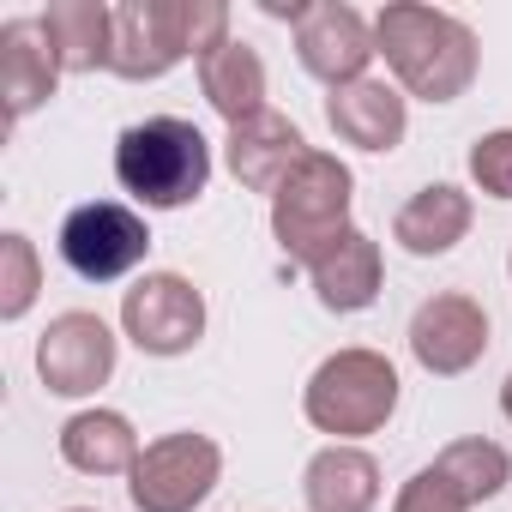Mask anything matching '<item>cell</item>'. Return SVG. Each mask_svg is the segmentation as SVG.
Returning a JSON list of instances; mask_svg holds the SVG:
<instances>
[{
  "label": "cell",
  "mask_w": 512,
  "mask_h": 512,
  "mask_svg": "<svg viewBox=\"0 0 512 512\" xmlns=\"http://www.w3.org/2000/svg\"><path fill=\"white\" fill-rule=\"evenodd\" d=\"M43 37L55 43L67 73H97L115 55V7H103V0H49Z\"/></svg>",
  "instance_id": "obj_20"
},
{
  "label": "cell",
  "mask_w": 512,
  "mask_h": 512,
  "mask_svg": "<svg viewBox=\"0 0 512 512\" xmlns=\"http://www.w3.org/2000/svg\"><path fill=\"white\" fill-rule=\"evenodd\" d=\"M500 410H506V422H512V374H506V386H500Z\"/></svg>",
  "instance_id": "obj_26"
},
{
  "label": "cell",
  "mask_w": 512,
  "mask_h": 512,
  "mask_svg": "<svg viewBox=\"0 0 512 512\" xmlns=\"http://www.w3.org/2000/svg\"><path fill=\"white\" fill-rule=\"evenodd\" d=\"M410 356L434 374V380H452V374H470L482 356H488V314L476 296L464 290H440L428 296L416 314H410Z\"/></svg>",
  "instance_id": "obj_10"
},
{
  "label": "cell",
  "mask_w": 512,
  "mask_h": 512,
  "mask_svg": "<svg viewBox=\"0 0 512 512\" xmlns=\"http://www.w3.org/2000/svg\"><path fill=\"white\" fill-rule=\"evenodd\" d=\"M217 476H223L217 440L181 428V434H163L139 452V464L127 476V500L139 512H193L217 488Z\"/></svg>",
  "instance_id": "obj_6"
},
{
  "label": "cell",
  "mask_w": 512,
  "mask_h": 512,
  "mask_svg": "<svg viewBox=\"0 0 512 512\" xmlns=\"http://www.w3.org/2000/svg\"><path fill=\"white\" fill-rule=\"evenodd\" d=\"M115 181L145 211H181L211 187V139L181 115L133 121L115 139Z\"/></svg>",
  "instance_id": "obj_2"
},
{
  "label": "cell",
  "mask_w": 512,
  "mask_h": 512,
  "mask_svg": "<svg viewBox=\"0 0 512 512\" xmlns=\"http://www.w3.org/2000/svg\"><path fill=\"white\" fill-rule=\"evenodd\" d=\"M398 392H404L398 368H392L380 350L350 344V350H332V356L308 374V386H302V416H308L320 434H332L338 446H350V440L380 434V428L392 422Z\"/></svg>",
  "instance_id": "obj_3"
},
{
  "label": "cell",
  "mask_w": 512,
  "mask_h": 512,
  "mask_svg": "<svg viewBox=\"0 0 512 512\" xmlns=\"http://www.w3.org/2000/svg\"><path fill=\"white\" fill-rule=\"evenodd\" d=\"M308 278H314L320 308H332V314H362V308H374V302H380V278H386L380 241L362 235V229H350L320 266H308Z\"/></svg>",
  "instance_id": "obj_17"
},
{
  "label": "cell",
  "mask_w": 512,
  "mask_h": 512,
  "mask_svg": "<svg viewBox=\"0 0 512 512\" xmlns=\"http://www.w3.org/2000/svg\"><path fill=\"white\" fill-rule=\"evenodd\" d=\"M61 55L43 37V19H7L0 25V97H7V121H25L43 109L61 85Z\"/></svg>",
  "instance_id": "obj_14"
},
{
  "label": "cell",
  "mask_w": 512,
  "mask_h": 512,
  "mask_svg": "<svg viewBox=\"0 0 512 512\" xmlns=\"http://www.w3.org/2000/svg\"><path fill=\"white\" fill-rule=\"evenodd\" d=\"M151 253V223L121 199H85L61 217V260L85 284H115Z\"/></svg>",
  "instance_id": "obj_5"
},
{
  "label": "cell",
  "mask_w": 512,
  "mask_h": 512,
  "mask_svg": "<svg viewBox=\"0 0 512 512\" xmlns=\"http://www.w3.org/2000/svg\"><path fill=\"white\" fill-rule=\"evenodd\" d=\"M392 512H470V506H464V500H458V494L434 476V464H428V470H416V476L398 488Z\"/></svg>",
  "instance_id": "obj_25"
},
{
  "label": "cell",
  "mask_w": 512,
  "mask_h": 512,
  "mask_svg": "<svg viewBox=\"0 0 512 512\" xmlns=\"http://www.w3.org/2000/svg\"><path fill=\"white\" fill-rule=\"evenodd\" d=\"M175 7H181V43H187L193 61H205L211 49L229 43V7L223 0H175Z\"/></svg>",
  "instance_id": "obj_24"
},
{
  "label": "cell",
  "mask_w": 512,
  "mask_h": 512,
  "mask_svg": "<svg viewBox=\"0 0 512 512\" xmlns=\"http://www.w3.org/2000/svg\"><path fill=\"white\" fill-rule=\"evenodd\" d=\"M470 217H476V205H470L464 187L428 181V187H416V193L398 205L392 241H398L404 253H416V260H440V253H452V247L470 235Z\"/></svg>",
  "instance_id": "obj_15"
},
{
  "label": "cell",
  "mask_w": 512,
  "mask_h": 512,
  "mask_svg": "<svg viewBox=\"0 0 512 512\" xmlns=\"http://www.w3.org/2000/svg\"><path fill=\"white\" fill-rule=\"evenodd\" d=\"M43 290V260H37V241L7 229L0 235V320H25L31 302Z\"/></svg>",
  "instance_id": "obj_22"
},
{
  "label": "cell",
  "mask_w": 512,
  "mask_h": 512,
  "mask_svg": "<svg viewBox=\"0 0 512 512\" xmlns=\"http://www.w3.org/2000/svg\"><path fill=\"white\" fill-rule=\"evenodd\" d=\"M121 332L145 356H187L205 338V296L181 272H145L121 296Z\"/></svg>",
  "instance_id": "obj_8"
},
{
  "label": "cell",
  "mask_w": 512,
  "mask_h": 512,
  "mask_svg": "<svg viewBox=\"0 0 512 512\" xmlns=\"http://www.w3.org/2000/svg\"><path fill=\"white\" fill-rule=\"evenodd\" d=\"M181 61H187V43H181V7L175 0H121L109 73L127 79V85H151Z\"/></svg>",
  "instance_id": "obj_11"
},
{
  "label": "cell",
  "mask_w": 512,
  "mask_h": 512,
  "mask_svg": "<svg viewBox=\"0 0 512 512\" xmlns=\"http://www.w3.org/2000/svg\"><path fill=\"white\" fill-rule=\"evenodd\" d=\"M199 67V91L205 103L229 121V127H247L253 115H266V61L260 49H247L241 37H229L223 49H211Z\"/></svg>",
  "instance_id": "obj_18"
},
{
  "label": "cell",
  "mask_w": 512,
  "mask_h": 512,
  "mask_svg": "<svg viewBox=\"0 0 512 512\" xmlns=\"http://www.w3.org/2000/svg\"><path fill=\"white\" fill-rule=\"evenodd\" d=\"M121 362V338L109 332L103 314L91 308H67L43 326L37 338V380L55 392V398H91L97 386H109Z\"/></svg>",
  "instance_id": "obj_7"
},
{
  "label": "cell",
  "mask_w": 512,
  "mask_h": 512,
  "mask_svg": "<svg viewBox=\"0 0 512 512\" xmlns=\"http://www.w3.org/2000/svg\"><path fill=\"white\" fill-rule=\"evenodd\" d=\"M139 452L145 446H139V434L121 410H79L61 428V458L79 476H133Z\"/></svg>",
  "instance_id": "obj_19"
},
{
  "label": "cell",
  "mask_w": 512,
  "mask_h": 512,
  "mask_svg": "<svg viewBox=\"0 0 512 512\" xmlns=\"http://www.w3.org/2000/svg\"><path fill=\"white\" fill-rule=\"evenodd\" d=\"M506 272H512V253H506Z\"/></svg>",
  "instance_id": "obj_28"
},
{
  "label": "cell",
  "mask_w": 512,
  "mask_h": 512,
  "mask_svg": "<svg viewBox=\"0 0 512 512\" xmlns=\"http://www.w3.org/2000/svg\"><path fill=\"white\" fill-rule=\"evenodd\" d=\"M374 49L398 91L422 103H458L482 67L476 31L440 7H422V0H392L374 13Z\"/></svg>",
  "instance_id": "obj_1"
},
{
  "label": "cell",
  "mask_w": 512,
  "mask_h": 512,
  "mask_svg": "<svg viewBox=\"0 0 512 512\" xmlns=\"http://www.w3.org/2000/svg\"><path fill=\"white\" fill-rule=\"evenodd\" d=\"M67 512H91V506H67Z\"/></svg>",
  "instance_id": "obj_27"
},
{
  "label": "cell",
  "mask_w": 512,
  "mask_h": 512,
  "mask_svg": "<svg viewBox=\"0 0 512 512\" xmlns=\"http://www.w3.org/2000/svg\"><path fill=\"white\" fill-rule=\"evenodd\" d=\"M308 139L290 115L266 109V115H253L247 127H229L223 139V157H229V175L247 187V193H278L302 163H308Z\"/></svg>",
  "instance_id": "obj_12"
},
{
  "label": "cell",
  "mask_w": 512,
  "mask_h": 512,
  "mask_svg": "<svg viewBox=\"0 0 512 512\" xmlns=\"http://www.w3.org/2000/svg\"><path fill=\"white\" fill-rule=\"evenodd\" d=\"M326 127L356 151H398L410 133V97L392 79H356L326 97Z\"/></svg>",
  "instance_id": "obj_13"
},
{
  "label": "cell",
  "mask_w": 512,
  "mask_h": 512,
  "mask_svg": "<svg viewBox=\"0 0 512 512\" xmlns=\"http://www.w3.org/2000/svg\"><path fill=\"white\" fill-rule=\"evenodd\" d=\"M470 181L488 199H512V127H494L470 145Z\"/></svg>",
  "instance_id": "obj_23"
},
{
  "label": "cell",
  "mask_w": 512,
  "mask_h": 512,
  "mask_svg": "<svg viewBox=\"0 0 512 512\" xmlns=\"http://www.w3.org/2000/svg\"><path fill=\"white\" fill-rule=\"evenodd\" d=\"M434 476H440L464 506H482V500H494V494L512 482V458H506V446L470 434V440H452V446L434 458Z\"/></svg>",
  "instance_id": "obj_21"
},
{
  "label": "cell",
  "mask_w": 512,
  "mask_h": 512,
  "mask_svg": "<svg viewBox=\"0 0 512 512\" xmlns=\"http://www.w3.org/2000/svg\"><path fill=\"white\" fill-rule=\"evenodd\" d=\"M356 205V175L344 157L332 151H308V163L272 193V235L284 247V260L296 266H320L326 253L356 229L350 223Z\"/></svg>",
  "instance_id": "obj_4"
},
{
  "label": "cell",
  "mask_w": 512,
  "mask_h": 512,
  "mask_svg": "<svg viewBox=\"0 0 512 512\" xmlns=\"http://www.w3.org/2000/svg\"><path fill=\"white\" fill-rule=\"evenodd\" d=\"M374 25L350 7V0H308V13L296 19V61L302 73H314L320 85H356L368 79L374 61Z\"/></svg>",
  "instance_id": "obj_9"
},
{
  "label": "cell",
  "mask_w": 512,
  "mask_h": 512,
  "mask_svg": "<svg viewBox=\"0 0 512 512\" xmlns=\"http://www.w3.org/2000/svg\"><path fill=\"white\" fill-rule=\"evenodd\" d=\"M308 512H374L380 506V464L362 446H320L302 470Z\"/></svg>",
  "instance_id": "obj_16"
}]
</instances>
